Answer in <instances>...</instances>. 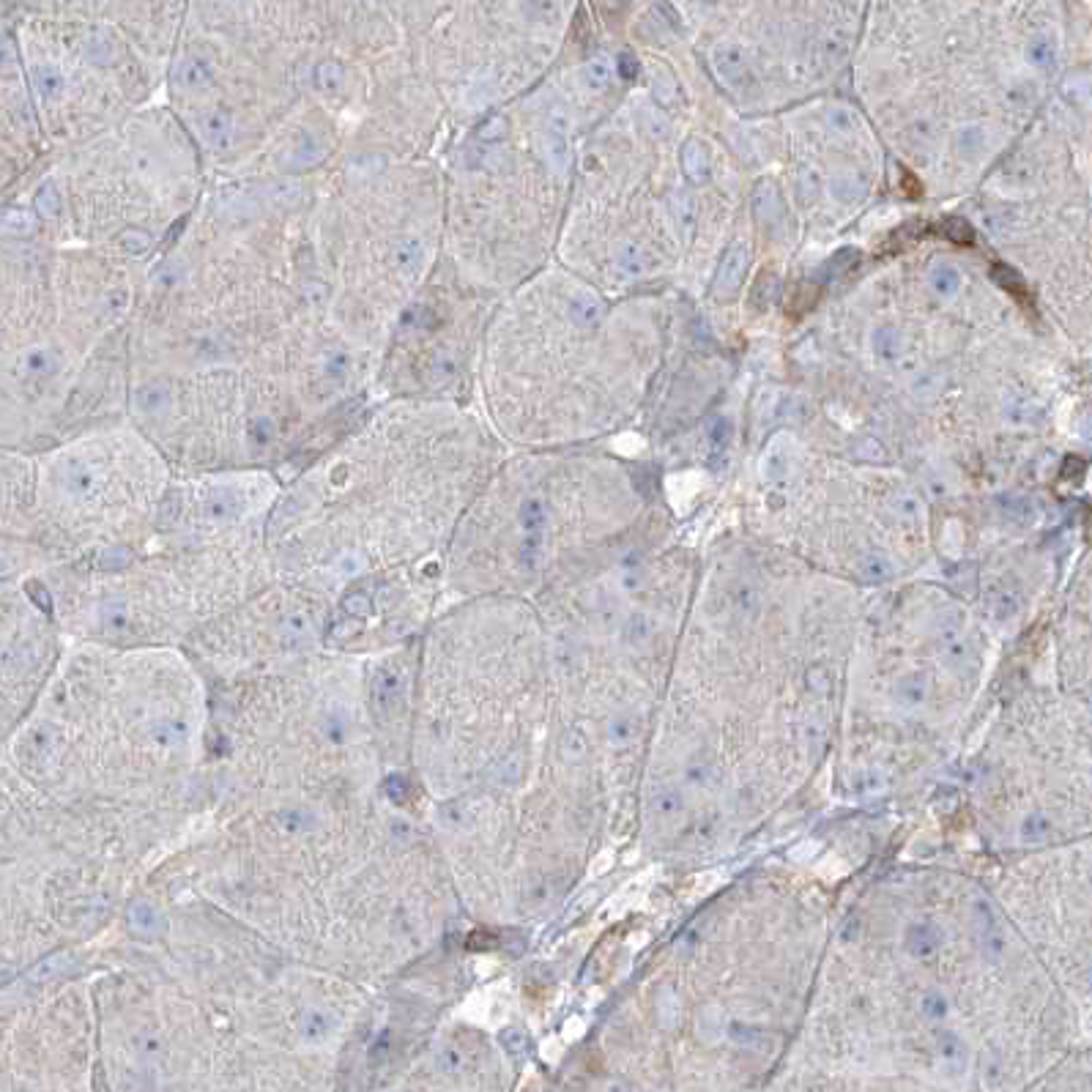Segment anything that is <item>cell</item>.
Returning <instances> with one entry per match:
<instances>
[{"instance_id":"1","label":"cell","mask_w":1092,"mask_h":1092,"mask_svg":"<svg viewBox=\"0 0 1092 1092\" xmlns=\"http://www.w3.org/2000/svg\"><path fill=\"white\" fill-rule=\"evenodd\" d=\"M356 695L334 663L231 687L214 720L228 821L195 879L296 961L365 977L422 948L430 860L392 788H379Z\"/></svg>"},{"instance_id":"2","label":"cell","mask_w":1092,"mask_h":1092,"mask_svg":"<svg viewBox=\"0 0 1092 1092\" xmlns=\"http://www.w3.org/2000/svg\"><path fill=\"white\" fill-rule=\"evenodd\" d=\"M312 181L209 176L195 211L140 274L129 381L298 362L345 345L318 305L307 236Z\"/></svg>"},{"instance_id":"3","label":"cell","mask_w":1092,"mask_h":1092,"mask_svg":"<svg viewBox=\"0 0 1092 1092\" xmlns=\"http://www.w3.org/2000/svg\"><path fill=\"white\" fill-rule=\"evenodd\" d=\"M491 466V432L466 403H370L282 479L263 532L271 567L329 594L436 564Z\"/></svg>"},{"instance_id":"4","label":"cell","mask_w":1092,"mask_h":1092,"mask_svg":"<svg viewBox=\"0 0 1092 1092\" xmlns=\"http://www.w3.org/2000/svg\"><path fill=\"white\" fill-rule=\"evenodd\" d=\"M102 986V983H99ZM310 964L244 958V948L121 972L99 991V1048L110 1073L159 1087H315L332 1073L359 1002ZM121 1079V1084H124Z\"/></svg>"},{"instance_id":"5","label":"cell","mask_w":1092,"mask_h":1092,"mask_svg":"<svg viewBox=\"0 0 1092 1092\" xmlns=\"http://www.w3.org/2000/svg\"><path fill=\"white\" fill-rule=\"evenodd\" d=\"M203 699L192 666L145 646H93L55 680L28 767L74 814L137 846L192 786Z\"/></svg>"},{"instance_id":"6","label":"cell","mask_w":1092,"mask_h":1092,"mask_svg":"<svg viewBox=\"0 0 1092 1092\" xmlns=\"http://www.w3.org/2000/svg\"><path fill=\"white\" fill-rule=\"evenodd\" d=\"M140 274L0 228V446L36 455L126 417Z\"/></svg>"},{"instance_id":"7","label":"cell","mask_w":1092,"mask_h":1092,"mask_svg":"<svg viewBox=\"0 0 1092 1092\" xmlns=\"http://www.w3.org/2000/svg\"><path fill=\"white\" fill-rule=\"evenodd\" d=\"M375 362L348 345L298 362L129 381L126 417L178 474H293L372 403Z\"/></svg>"},{"instance_id":"8","label":"cell","mask_w":1092,"mask_h":1092,"mask_svg":"<svg viewBox=\"0 0 1092 1092\" xmlns=\"http://www.w3.org/2000/svg\"><path fill=\"white\" fill-rule=\"evenodd\" d=\"M209 167L162 99L74 148L47 154L0 209V228L143 271L195 211Z\"/></svg>"},{"instance_id":"9","label":"cell","mask_w":1092,"mask_h":1092,"mask_svg":"<svg viewBox=\"0 0 1092 1092\" xmlns=\"http://www.w3.org/2000/svg\"><path fill=\"white\" fill-rule=\"evenodd\" d=\"M307 236L326 324L375 362L444 252L439 159H340L312 181Z\"/></svg>"},{"instance_id":"10","label":"cell","mask_w":1092,"mask_h":1092,"mask_svg":"<svg viewBox=\"0 0 1092 1092\" xmlns=\"http://www.w3.org/2000/svg\"><path fill=\"white\" fill-rule=\"evenodd\" d=\"M173 474L129 417L36 452L33 510L55 567L145 545Z\"/></svg>"},{"instance_id":"11","label":"cell","mask_w":1092,"mask_h":1092,"mask_svg":"<svg viewBox=\"0 0 1092 1092\" xmlns=\"http://www.w3.org/2000/svg\"><path fill=\"white\" fill-rule=\"evenodd\" d=\"M14 30L47 154L97 137L162 99L167 69L118 30L17 6Z\"/></svg>"},{"instance_id":"12","label":"cell","mask_w":1092,"mask_h":1092,"mask_svg":"<svg viewBox=\"0 0 1092 1092\" xmlns=\"http://www.w3.org/2000/svg\"><path fill=\"white\" fill-rule=\"evenodd\" d=\"M479 293L485 291L468 282L441 252L375 359L372 403L444 400L468 405L482 343Z\"/></svg>"},{"instance_id":"13","label":"cell","mask_w":1092,"mask_h":1092,"mask_svg":"<svg viewBox=\"0 0 1092 1092\" xmlns=\"http://www.w3.org/2000/svg\"><path fill=\"white\" fill-rule=\"evenodd\" d=\"M47 157L14 30V3L0 0V209Z\"/></svg>"},{"instance_id":"14","label":"cell","mask_w":1092,"mask_h":1092,"mask_svg":"<svg viewBox=\"0 0 1092 1092\" xmlns=\"http://www.w3.org/2000/svg\"><path fill=\"white\" fill-rule=\"evenodd\" d=\"M190 0H14L28 14L107 25L167 69Z\"/></svg>"},{"instance_id":"15","label":"cell","mask_w":1092,"mask_h":1092,"mask_svg":"<svg viewBox=\"0 0 1092 1092\" xmlns=\"http://www.w3.org/2000/svg\"><path fill=\"white\" fill-rule=\"evenodd\" d=\"M52 567L33 510V455L0 446V575Z\"/></svg>"},{"instance_id":"16","label":"cell","mask_w":1092,"mask_h":1092,"mask_svg":"<svg viewBox=\"0 0 1092 1092\" xmlns=\"http://www.w3.org/2000/svg\"><path fill=\"white\" fill-rule=\"evenodd\" d=\"M559 298H561V310L567 315V321L578 329V332H592L600 326V321L606 318V305L602 298L583 288V285H559Z\"/></svg>"},{"instance_id":"17","label":"cell","mask_w":1092,"mask_h":1092,"mask_svg":"<svg viewBox=\"0 0 1092 1092\" xmlns=\"http://www.w3.org/2000/svg\"><path fill=\"white\" fill-rule=\"evenodd\" d=\"M972 926H975V936H977V942H981L983 955L988 958V961H1000V958L1005 955V950H1008V942H1005L1002 922H1000V917H996L994 907L986 898L972 901Z\"/></svg>"},{"instance_id":"18","label":"cell","mask_w":1092,"mask_h":1092,"mask_svg":"<svg viewBox=\"0 0 1092 1092\" xmlns=\"http://www.w3.org/2000/svg\"><path fill=\"white\" fill-rule=\"evenodd\" d=\"M745 269H747V247L742 241L731 244L723 255V263L718 269V277H714V296L718 298H728L742 288L745 279Z\"/></svg>"},{"instance_id":"19","label":"cell","mask_w":1092,"mask_h":1092,"mask_svg":"<svg viewBox=\"0 0 1092 1092\" xmlns=\"http://www.w3.org/2000/svg\"><path fill=\"white\" fill-rule=\"evenodd\" d=\"M945 942V931L936 926V922H914V926L907 928V936H903V945H907L909 955L917 958V961H931V958L942 950Z\"/></svg>"},{"instance_id":"20","label":"cell","mask_w":1092,"mask_h":1092,"mask_svg":"<svg viewBox=\"0 0 1092 1092\" xmlns=\"http://www.w3.org/2000/svg\"><path fill=\"white\" fill-rule=\"evenodd\" d=\"M712 66H714V71H718V77L731 83V85H740V83L747 80V55L737 44H720L718 50H714L712 52Z\"/></svg>"},{"instance_id":"21","label":"cell","mask_w":1092,"mask_h":1092,"mask_svg":"<svg viewBox=\"0 0 1092 1092\" xmlns=\"http://www.w3.org/2000/svg\"><path fill=\"white\" fill-rule=\"evenodd\" d=\"M874 359L884 367H895L903 356H907V343H903V334L893 326H879L874 332Z\"/></svg>"},{"instance_id":"22","label":"cell","mask_w":1092,"mask_h":1092,"mask_svg":"<svg viewBox=\"0 0 1092 1092\" xmlns=\"http://www.w3.org/2000/svg\"><path fill=\"white\" fill-rule=\"evenodd\" d=\"M936 1060L948 1073L958 1076L961 1070H967V1046H964V1041L950 1029H939L936 1032Z\"/></svg>"},{"instance_id":"23","label":"cell","mask_w":1092,"mask_h":1092,"mask_svg":"<svg viewBox=\"0 0 1092 1092\" xmlns=\"http://www.w3.org/2000/svg\"><path fill=\"white\" fill-rule=\"evenodd\" d=\"M613 269L621 279H635L649 269L646 252L635 241H621L613 250Z\"/></svg>"},{"instance_id":"24","label":"cell","mask_w":1092,"mask_h":1092,"mask_svg":"<svg viewBox=\"0 0 1092 1092\" xmlns=\"http://www.w3.org/2000/svg\"><path fill=\"white\" fill-rule=\"evenodd\" d=\"M753 211H756L759 222L767 224V228H772V224H778L783 219V200L775 186L772 184L759 186L756 195H753Z\"/></svg>"},{"instance_id":"25","label":"cell","mask_w":1092,"mask_h":1092,"mask_svg":"<svg viewBox=\"0 0 1092 1092\" xmlns=\"http://www.w3.org/2000/svg\"><path fill=\"white\" fill-rule=\"evenodd\" d=\"M682 167H685V176L693 184H707L709 181V154H707V148L701 143L690 140L682 148Z\"/></svg>"},{"instance_id":"26","label":"cell","mask_w":1092,"mask_h":1092,"mask_svg":"<svg viewBox=\"0 0 1092 1092\" xmlns=\"http://www.w3.org/2000/svg\"><path fill=\"white\" fill-rule=\"evenodd\" d=\"M699 205H695V198L690 195V192H676L673 198H671V217H673V224H676V231H680L685 238H690L693 236V228H695V219H699Z\"/></svg>"},{"instance_id":"27","label":"cell","mask_w":1092,"mask_h":1092,"mask_svg":"<svg viewBox=\"0 0 1092 1092\" xmlns=\"http://www.w3.org/2000/svg\"><path fill=\"white\" fill-rule=\"evenodd\" d=\"M611 80H613V69L606 58H592L580 69V83L592 93H602L611 85Z\"/></svg>"},{"instance_id":"28","label":"cell","mask_w":1092,"mask_h":1092,"mask_svg":"<svg viewBox=\"0 0 1092 1092\" xmlns=\"http://www.w3.org/2000/svg\"><path fill=\"white\" fill-rule=\"evenodd\" d=\"M635 116H638V126L644 129V135L649 140H666L668 137L671 124H668V118L663 116V112L657 110V104H641Z\"/></svg>"},{"instance_id":"29","label":"cell","mask_w":1092,"mask_h":1092,"mask_svg":"<svg viewBox=\"0 0 1092 1092\" xmlns=\"http://www.w3.org/2000/svg\"><path fill=\"white\" fill-rule=\"evenodd\" d=\"M926 695H928V682H926V676L922 673L903 676V680L898 682V687H895V699L901 701V707H920L922 701H926Z\"/></svg>"},{"instance_id":"30","label":"cell","mask_w":1092,"mask_h":1092,"mask_svg":"<svg viewBox=\"0 0 1092 1092\" xmlns=\"http://www.w3.org/2000/svg\"><path fill=\"white\" fill-rule=\"evenodd\" d=\"M928 279H931L934 293L942 296V298H950V296H955L958 291H961V274H958V269L950 266V263H939V266H934Z\"/></svg>"},{"instance_id":"31","label":"cell","mask_w":1092,"mask_h":1092,"mask_svg":"<svg viewBox=\"0 0 1092 1092\" xmlns=\"http://www.w3.org/2000/svg\"><path fill=\"white\" fill-rule=\"evenodd\" d=\"M652 807L660 819H676L685 811V797L682 792H676L673 786H663L657 788V794L652 797Z\"/></svg>"},{"instance_id":"32","label":"cell","mask_w":1092,"mask_h":1092,"mask_svg":"<svg viewBox=\"0 0 1092 1092\" xmlns=\"http://www.w3.org/2000/svg\"><path fill=\"white\" fill-rule=\"evenodd\" d=\"M920 1013L926 1015L928 1022H934V1024L945 1022V1019H948V1013H950V1000H948V994H945V991H939V988H928L926 994L920 996Z\"/></svg>"},{"instance_id":"33","label":"cell","mask_w":1092,"mask_h":1092,"mask_svg":"<svg viewBox=\"0 0 1092 1092\" xmlns=\"http://www.w3.org/2000/svg\"><path fill=\"white\" fill-rule=\"evenodd\" d=\"M857 260H860V252L857 250H852V247H846V250H841V252H835L830 260L824 263V266L819 269V282H827V279H835V277H841V274H846L849 269H854L857 266Z\"/></svg>"},{"instance_id":"34","label":"cell","mask_w":1092,"mask_h":1092,"mask_svg":"<svg viewBox=\"0 0 1092 1092\" xmlns=\"http://www.w3.org/2000/svg\"><path fill=\"white\" fill-rule=\"evenodd\" d=\"M986 151V129L983 126H964L958 135V154L975 159Z\"/></svg>"},{"instance_id":"35","label":"cell","mask_w":1092,"mask_h":1092,"mask_svg":"<svg viewBox=\"0 0 1092 1092\" xmlns=\"http://www.w3.org/2000/svg\"><path fill=\"white\" fill-rule=\"evenodd\" d=\"M862 192H865V184H862V181H857L852 173L835 176V178L830 181V195H833L838 203H854V200H860V198H862Z\"/></svg>"},{"instance_id":"36","label":"cell","mask_w":1092,"mask_h":1092,"mask_svg":"<svg viewBox=\"0 0 1092 1092\" xmlns=\"http://www.w3.org/2000/svg\"><path fill=\"white\" fill-rule=\"evenodd\" d=\"M731 436H734V430H731V422L728 419H723V417H718L712 425H709V430H707V446H709V452L712 455H726L728 452V446H731Z\"/></svg>"},{"instance_id":"37","label":"cell","mask_w":1092,"mask_h":1092,"mask_svg":"<svg viewBox=\"0 0 1092 1092\" xmlns=\"http://www.w3.org/2000/svg\"><path fill=\"white\" fill-rule=\"evenodd\" d=\"M638 734V720L630 718V714H621V718H613L608 723V740L616 747H627Z\"/></svg>"},{"instance_id":"38","label":"cell","mask_w":1092,"mask_h":1092,"mask_svg":"<svg viewBox=\"0 0 1092 1092\" xmlns=\"http://www.w3.org/2000/svg\"><path fill=\"white\" fill-rule=\"evenodd\" d=\"M652 90H654V99L660 102V104H673L676 99H680V85H676V80L671 77L666 69L654 71Z\"/></svg>"},{"instance_id":"39","label":"cell","mask_w":1092,"mask_h":1092,"mask_svg":"<svg viewBox=\"0 0 1092 1092\" xmlns=\"http://www.w3.org/2000/svg\"><path fill=\"white\" fill-rule=\"evenodd\" d=\"M625 635H627V641H630V644H635V646L646 644L649 638L654 635L652 619H649V616H644V613H633V616L627 619V625H625Z\"/></svg>"},{"instance_id":"40","label":"cell","mask_w":1092,"mask_h":1092,"mask_svg":"<svg viewBox=\"0 0 1092 1092\" xmlns=\"http://www.w3.org/2000/svg\"><path fill=\"white\" fill-rule=\"evenodd\" d=\"M764 477L769 482H786V477H788V455H786L783 449H778V446L769 449V455L764 458Z\"/></svg>"},{"instance_id":"41","label":"cell","mask_w":1092,"mask_h":1092,"mask_svg":"<svg viewBox=\"0 0 1092 1092\" xmlns=\"http://www.w3.org/2000/svg\"><path fill=\"white\" fill-rule=\"evenodd\" d=\"M1048 833H1051V819L1046 814H1029L1022 824V838L1029 841V843L1046 841Z\"/></svg>"},{"instance_id":"42","label":"cell","mask_w":1092,"mask_h":1092,"mask_svg":"<svg viewBox=\"0 0 1092 1092\" xmlns=\"http://www.w3.org/2000/svg\"><path fill=\"white\" fill-rule=\"evenodd\" d=\"M775 296H778V277L775 274H761L756 279V285H753V293H750L753 305H756L759 310H767L769 301Z\"/></svg>"},{"instance_id":"43","label":"cell","mask_w":1092,"mask_h":1092,"mask_svg":"<svg viewBox=\"0 0 1092 1092\" xmlns=\"http://www.w3.org/2000/svg\"><path fill=\"white\" fill-rule=\"evenodd\" d=\"M1027 58H1029V64H1032V66H1038V69H1048V66L1054 64V44L1046 39V36H1038V39H1035V42H1029V47H1027Z\"/></svg>"},{"instance_id":"44","label":"cell","mask_w":1092,"mask_h":1092,"mask_svg":"<svg viewBox=\"0 0 1092 1092\" xmlns=\"http://www.w3.org/2000/svg\"><path fill=\"white\" fill-rule=\"evenodd\" d=\"M942 231H945V236H948V238H953L955 244H972V241H975V231H972V224H969L964 217H948V219L942 222Z\"/></svg>"},{"instance_id":"45","label":"cell","mask_w":1092,"mask_h":1092,"mask_svg":"<svg viewBox=\"0 0 1092 1092\" xmlns=\"http://www.w3.org/2000/svg\"><path fill=\"white\" fill-rule=\"evenodd\" d=\"M994 279L1000 282V285L1005 288V291H1010L1013 296H1027V285H1024V279L1015 274L1010 266H1002V263H996L994 266Z\"/></svg>"},{"instance_id":"46","label":"cell","mask_w":1092,"mask_h":1092,"mask_svg":"<svg viewBox=\"0 0 1092 1092\" xmlns=\"http://www.w3.org/2000/svg\"><path fill=\"white\" fill-rule=\"evenodd\" d=\"M860 570H862V575L868 578V580H888V578L893 575L890 561H888V559H881V556H874V553L862 559Z\"/></svg>"},{"instance_id":"47","label":"cell","mask_w":1092,"mask_h":1092,"mask_svg":"<svg viewBox=\"0 0 1092 1092\" xmlns=\"http://www.w3.org/2000/svg\"><path fill=\"white\" fill-rule=\"evenodd\" d=\"M816 291H819V282H802V285L797 288V296L788 301V307H786V312H792V315H802L807 307L814 305V296H816Z\"/></svg>"},{"instance_id":"48","label":"cell","mask_w":1092,"mask_h":1092,"mask_svg":"<svg viewBox=\"0 0 1092 1092\" xmlns=\"http://www.w3.org/2000/svg\"><path fill=\"white\" fill-rule=\"evenodd\" d=\"M583 753H586V737H583V731L570 728L567 737H564V742H561V756L564 759H578V756H583Z\"/></svg>"},{"instance_id":"49","label":"cell","mask_w":1092,"mask_h":1092,"mask_svg":"<svg viewBox=\"0 0 1092 1092\" xmlns=\"http://www.w3.org/2000/svg\"><path fill=\"white\" fill-rule=\"evenodd\" d=\"M685 778H687V783H693V786H709L712 783V778H714V767L712 764H707V761H693V764H687V769H685Z\"/></svg>"},{"instance_id":"50","label":"cell","mask_w":1092,"mask_h":1092,"mask_svg":"<svg viewBox=\"0 0 1092 1092\" xmlns=\"http://www.w3.org/2000/svg\"><path fill=\"white\" fill-rule=\"evenodd\" d=\"M893 510H895V515H898V518H903V520H917V518H920V501H917L912 493H903V496H898V499L893 501Z\"/></svg>"},{"instance_id":"51","label":"cell","mask_w":1092,"mask_h":1092,"mask_svg":"<svg viewBox=\"0 0 1092 1092\" xmlns=\"http://www.w3.org/2000/svg\"><path fill=\"white\" fill-rule=\"evenodd\" d=\"M942 392V381H939V375H922V379H917V384H914V398H920V400H931V398H936V394Z\"/></svg>"},{"instance_id":"52","label":"cell","mask_w":1092,"mask_h":1092,"mask_svg":"<svg viewBox=\"0 0 1092 1092\" xmlns=\"http://www.w3.org/2000/svg\"><path fill=\"white\" fill-rule=\"evenodd\" d=\"M827 121H830V126L838 129V131H852L854 129V116H852V110H846V107H833L830 112H827Z\"/></svg>"},{"instance_id":"53","label":"cell","mask_w":1092,"mask_h":1092,"mask_svg":"<svg viewBox=\"0 0 1092 1092\" xmlns=\"http://www.w3.org/2000/svg\"><path fill=\"white\" fill-rule=\"evenodd\" d=\"M994 611H996V616H1000V619L1013 616L1015 611H1019V597H1015L1013 592H1002L1000 597H996V602H994Z\"/></svg>"},{"instance_id":"54","label":"cell","mask_w":1092,"mask_h":1092,"mask_svg":"<svg viewBox=\"0 0 1092 1092\" xmlns=\"http://www.w3.org/2000/svg\"><path fill=\"white\" fill-rule=\"evenodd\" d=\"M734 600H737V611L740 613H750V611H756V606H759V597H756V592H753L750 586H740L737 594H734Z\"/></svg>"},{"instance_id":"55","label":"cell","mask_w":1092,"mask_h":1092,"mask_svg":"<svg viewBox=\"0 0 1092 1092\" xmlns=\"http://www.w3.org/2000/svg\"><path fill=\"white\" fill-rule=\"evenodd\" d=\"M616 71H619V77H621V80H635V77H638V64H635L633 55H619V61H616Z\"/></svg>"},{"instance_id":"56","label":"cell","mask_w":1092,"mask_h":1092,"mask_svg":"<svg viewBox=\"0 0 1092 1092\" xmlns=\"http://www.w3.org/2000/svg\"><path fill=\"white\" fill-rule=\"evenodd\" d=\"M807 687H814L816 693H827V690H830V680H827V668H821V666L811 668V673H807Z\"/></svg>"},{"instance_id":"57","label":"cell","mask_w":1092,"mask_h":1092,"mask_svg":"<svg viewBox=\"0 0 1092 1092\" xmlns=\"http://www.w3.org/2000/svg\"><path fill=\"white\" fill-rule=\"evenodd\" d=\"M800 190H802V195L811 192V198H814V195H816V190H819V178H816V176H811V173H802V176H800Z\"/></svg>"}]
</instances>
